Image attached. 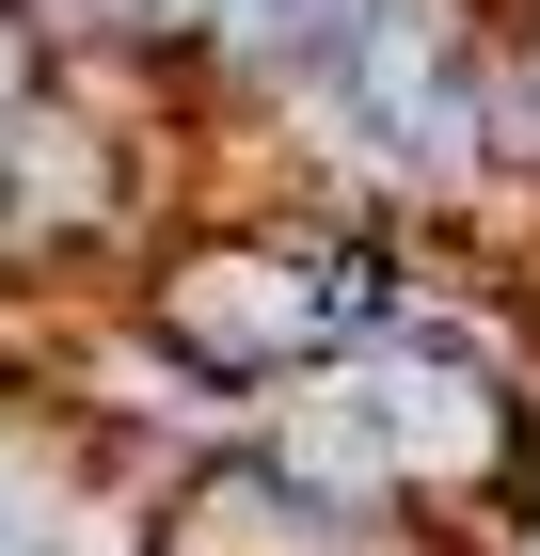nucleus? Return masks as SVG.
<instances>
[{
    "instance_id": "f03ea898",
    "label": "nucleus",
    "mask_w": 540,
    "mask_h": 556,
    "mask_svg": "<svg viewBox=\"0 0 540 556\" xmlns=\"http://www.w3.org/2000/svg\"><path fill=\"white\" fill-rule=\"evenodd\" d=\"M48 64H64V48H48V16H33V0H0V112H33Z\"/></svg>"
},
{
    "instance_id": "f257e3e1",
    "label": "nucleus",
    "mask_w": 540,
    "mask_h": 556,
    "mask_svg": "<svg viewBox=\"0 0 540 556\" xmlns=\"http://www.w3.org/2000/svg\"><path fill=\"white\" fill-rule=\"evenodd\" d=\"M350 191H318V207H175L160 239H143V270H127V318L191 366V382H223L254 414V397H287L334 366V318H318V239Z\"/></svg>"
}]
</instances>
